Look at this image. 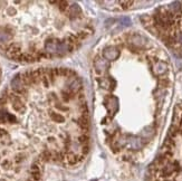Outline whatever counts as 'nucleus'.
Segmentation results:
<instances>
[{
  "label": "nucleus",
  "instance_id": "1",
  "mask_svg": "<svg viewBox=\"0 0 182 181\" xmlns=\"http://www.w3.org/2000/svg\"><path fill=\"white\" fill-rule=\"evenodd\" d=\"M144 25L166 46L182 49V2H175L155 10L152 17H145Z\"/></svg>",
  "mask_w": 182,
  "mask_h": 181
},
{
  "label": "nucleus",
  "instance_id": "2",
  "mask_svg": "<svg viewBox=\"0 0 182 181\" xmlns=\"http://www.w3.org/2000/svg\"><path fill=\"white\" fill-rule=\"evenodd\" d=\"M149 181H182V147L179 150L174 137L169 135L160 155L149 171Z\"/></svg>",
  "mask_w": 182,
  "mask_h": 181
},
{
  "label": "nucleus",
  "instance_id": "3",
  "mask_svg": "<svg viewBox=\"0 0 182 181\" xmlns=\"http://www.w3.org/2000/svg\"><path fill=\"white\" fill-rule=\"evenodd\" d=\"M77 142L81 145H87L88 142H89V137H88L87 133H82L81 135L77 137Z\"/></svg>",
  "mask_w": 182,
  "mask_h": 181
},
{
  "label": "nucleus",
  "instance_id": "4",
  "mask_svg": "<svg viewBox=\"0 0 182 181\" xmlns=\"http://www.w3.org/2000/svg\"><path fill=\"white\" fill-rule=\"evenodd\" d=\"M58 9L61 12H66L69 9V3L67 1H59L58 2Z\"/></svg>",
  "mask_w": 182,
  "mask_h": 181
},
{
  "label": "nucleus",
  "instance_id": "5",
  "mask_svg": "<svg viewBox=\"0 0 182 181\" xmlns=\"http://www.w3.org/2000/svg\"><path fill=\"white\" fill-rule=\"evenodd\" d=\"M1 167L6 169V170H10L14 168V163H12V161L9 160V159H5L2 162H1Z\"/></svg>",
  "mask_w": 182,
  "mask_h": 181
},
{
  "label": "nucleus",
  "instance_id": "6",
  "mask_svg": "<svg viewBox=\"0 0 182 181\" xmlns=\"http://www.w3.org/2000/svg\"><path fill=\"white\" fill-rule=\"evenodd\" d=\"M51 119L55 122H64V116L59 113H51Z\"/></svg>",
  "mask_w": 182,
  "mask_h": 181
},
{
  "label": "nucleus",
  "instance_id": "7",
  "mask_svg": "<svg viewBox=\"0 0 182 181\" xmlns=\"http://www.w3.org/2000/svg\"><path fill=\"white\" fill-rule=\"evenodd\" d=\"M25 158H26V155H25L24 153H18V154H16L15 155V159H14V161H15V163L16 164H20L23 161L25 160Z\"/></svg>",
  "mask_w": 182,
  "mask_h": 181
},
{
  "label": "nucleus",
  "instance_id": "8",
  "mask_svg": "<svg viewBox=\"0 0 182 181\" xmlns=\"http://www.w3.org/2000/svg\"><path fill=\"white\" fill-rule=\"evenodd\" d=\"M40 82L43 83V85H44L45 87H48L49 85H51V80H49V78H48L46 75H44V76L40 78Z\"/></svg>",
  "mask_w": 182,
  "mask_h": 181
},
{
  "label": "nucleus",
  "instance_id": "9",
  "mask_svg": "<svg viewBox=\"0 0 182 181\" xmlns=\"http://www.w3.org/2000/svg\"><path fill=\"white\" fill-rule=\"evenodd\" d=\"M6 137H9V134H8V132L5 129H2V127H0V137L1 139H5Z\"/></svg>",
  "mask_w": 182,
  "mask_h": 181
},
{
  "label": "nucleus",
  "instance_id": "10",
  "mask_svg": "<svg viewBox=\"0 0 182 181\" xmlns=\"http://www.w3.org/2000/svg\"><path fill=\"white\" fill-rule=\"evenodd\" d=\"M56 107H57L59 111H64V112H66V111H68V107L66 106H63L61 104H58V105H56Z\"/></svg>",
  "mask_w": 182,
  "mask_h": 181
},
{
  "label": "nucleus",
  "instance_id": "11",
  "mask_svg": "<svg viewBox=\"0 0 182 181\" xmlns=\"http://www.w3.org/2000/svg\"><path fill=\"white\" fill-rule=\"evenodd\" d=\"M0 181H6L5 179H0Z\"/></svg>",
  "mask_w": 182,
  "mask_h": 181
}]
</instances>
